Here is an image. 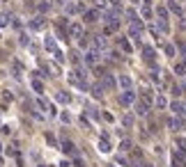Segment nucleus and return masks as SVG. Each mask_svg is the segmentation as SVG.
<instances>
[{"mask_svg":"<svg viewBox=\"0 0 186 167\" xmlns=\"http://www.w3.org/2000/svg\"><path fill=\"white\" fill-rule=\"evenodd\" d=\"M69 80H71V85H76L78 89H90V85H88V73H85L83 69H74V71L69 73Z\"/></svg>","mask_w":186,"mask_h":167,"instance_id":"nucleus-1","label":"nucleus"},{"mask_svg":"<svg viewBox=\"0 0 186 167\" xmlns=\"http://www.w3.org/2000/svg\"><path fill=\"white\" fill-rule=\"evenodd\" d=\"M149 105H152V96L145 94L143 99L136 103V114H138V117H145V114L149 112Z\"/></svg>","mask_w":186,"mask_h":167,"instance_id":"nucleus-2","label":"nucleus"},{"mask_svg":"<svg viewBox=\"0 0 186 167\" xmlns=\"http://www.w3.org/2000/svg\"><path fill=\"white\" fill-rule=\"evenodd\" d=\"M133 103H136V94H133V92L131 89H124V92H122V94H120V105H133Z\"/></svg>","mask_w":186,"mask_h":167,"instance_id":"nucleus-3","label":"nucleus"},{"mask_svg":"<svg viewBox=\"0 0 186 167\" xmlns=\"http://www.w3.org/2000/svg\"><path fill=\"white\" fill-rule=\"evenodd\" d=\"M97 19H101V9H85L83 11V23H94Z\"/></svg>","mask_w":186,"mask_h":167,"instance_id":"nucleus-4","label":"nucleus"},{"mask_svg":"<svg viewBox=\"0 0 186 167\" xmlns=\"http://www.w3.org/2000/svg\"><path fill=\"white\" fill-rule=\"evenodd\" d=\"M170 110L175 112V114H179V117H186V101H172L170 103Z\"/></svg>","mask_w":186,"mask_h":167,"instance_id":"nucleus-5","label":"nucleus"},{"mask_svg":"<svg viewBox=\"0 0 186 167\" xmlns=\"http://www.w3.org/2000/svg\"><path fill=\"white\" fill-rule=\"evenodd\" d=\"M168 126H170V131H182L184 128V117H179V114H175V117H170L168 119Z\"/></svg>","mask_w":186,"mask_h":167,"instance_id":"nucleus-6","label":"nucleus"},{"mask_svg":"<svg viewBox=\"0 0 186 167\" xmlns=\"http://www.w3.org/2000/svg\"><path fill=\"white\" fill-rule=\"evenodd\" d=\"M83 62L88 66H97V62H99V50H88V53L83 55Z\"/></svg>","mask_w":186,"mask_h":167,"instance_id":"nucleus-7","label":"nucleus"},{"mask_svg":"<svg viewBox=\"0 0 186 167\" xmlns=\"http://www.w3.org/2000/svg\"><path fill=\"white\" fill-rule=\"evenodd\" d=\"M110 135L108 133H101V140H99V151L101 153H110Z\"/></svg>","mask_w":186,"mask_h":167,"instance_id":"nucleus-8","label":"nucleus"},{"mask_svg":"<svg viewBox=\"0 0 186 167\" xmlns=\"http://www.w3.org/2000/svg\"><path fill=\"white\" fill-rule=\"evenodd\" d=\"M140 53H143V60H145V62H154V60H156V50L152 48V46H143Z\"/></svg>","mask_w":186,"mask_h":167,"instance_id":"nucleus-9","label":"nucleus"},{"mask_svg":"<svg viewBox=\"0 0 186 167\" xmlns=\"http://www.w3.org/2000/svg\"><path fill=\"white\" fill-rule=\"evenodd\" d=\"M92 48L99 50V53H103V50H106V39H103V37H94V39H92Z\"/></svg>","mask_w":186,"mask_h":167,"instance_id":"nucleus-10","label":"nucleus"},{"mask_svg":"<svg viewBox=\"0 0 186 167\" xmlns=\"http://www.w3.org/2000/svg\"><path fill=\"white\" fill-rule=\"evenodd\" d=\"M69 34H71V37L78 41V39L83 37V28H80L78 23H71V25H69Z\"/></svg>","mask_w":186,"mask_h":167,"instance_id":"nucleus-11","label":"nucleus"},{"mask_svg":"<svg viewBox=\"0 0 186 167\" xmlns=\"http://www.w3.org/2000/svg\"><path fill=\"white\" fill-rule=\"evenodd\" d=\"M90 92H92V96H94L97 101H101V99H103V85H101V83L92 85V87H90Z\"/></svg>","mask_w":186,"mask_h":167,"instance_id":"nucleus-12","label":"nucleus"},{"mask_svg":"<svg viewBox=\"0 0 186 167\" xmlns=\"http://www.w3.org/2000/svg\"><path fill=\"white\" fill-rule=\"evenodd\" d=\"M62 151H65L67 153V156H76V147H74V142H69V140H65V142H62Z\"/></svg>","mask_w":186,"mask_h":167,"instance_id":"nucleus-13","label":"nucleus"},{"mask_svg":"<svg viewBox=\"0 0 186 167\" xmlns=\"http://www.w3.org/2000/svg\"><path fill=\"white\" fill-rule=\"evenodd\" d=\"M28 25H30V30H44V19H32Z\"/></svg>","mask_w":186,"mask_h":167,"instance_id":"nucleus-14","label":"nucleus"},{"mask_svg":"<svg viewBox=\"0 0 186 167\" xmlns=\"http://www.w3.org/2000/svg\"><path fill=\"white\" fill-rule=\"evenodd\" d=\"M117 44L122 46V50H124V53H131V50H133V46H131V41H129V39H126V37H122L120 41H117Z\"/></svg>","mask_w":186,"mask_h":167,"instance_id":"nucleus-15","label":"nucleus"},{"mask_svg":"<svg viewBox=\"0 0 186 167\" xmlns=\"http://www.w3.org/2000/svg\"><path fill=\"white\" fill-rule=\"evenodd\" d=\"M101 85H103V89H113L115 87V78L113 76H103V83Z\"/></svg>","mask_w":186,"mask_h":167,"instance_id":"nucleus-16","label":"nucleus"},{"mask_svg":"<svg viewBox=\"0 0 186 167\" xmlns=\"http://www.w3.org/2000/svg\"><path fill=\"white\" fill-rule=\"evenodd\" d=\"M131 83H133V80H131L129 76H122V78H120V87H122V89H131Z\"/></svg>","mask_w":186,"mask_h":167,"instance_id":"nucleus-17","label":"nucleus"},{"mask_svg":"<svg viewBox=\"0 0 186 167\" xmlns=\"http://www.w3.org/2000/svg\"><path fill=\"white\" fill-rule=\"evenodd\" d=\"M126 19H129V23H133V21H138V11L133 9V7H129V9H126Z\"/></svg>","mask_w":186,"mask_h":167,"instance_id":"nucleus-18","label":"nucleus"},{"mask_svg":"<svg viewBox=\"0 0 186 167\" xmlns=\"http://www.w3.org/2000/svg\"><path fill=\"white\" fill-rule=\"evenodd\" d=\"M175 73H177V76H186V62H179V64H175Z\"/></svg>","mask_w":186,"mask_h":167,"instance_id":"nucleus-19","label":"nucleus"},{"mask_svg":"<svg viewBox=\"0 0 186 167\" xmlns=\"http://www.w3.org/2000/svg\"><path fill=\"white\" fill-rule=\"evenodd\" d=\"M168 7H170V11H172V14H177V16H182V9H179V5L175 2V0H170V2H168Z\"/></svg>","mask_w":186,"mask_h":167,"instance_id":"nucleus-20","label":"nucleus"},{"mask_svg":"<svg viewBox=\"0 0 186 167\" xmlns=\"http://www.w3.org/2000/svg\"><path fill=\"white\" fill-rule=\"evenodd\" d=\"M156 19L168 21V11H166V7H156Z\"/></svg>","mask_w":186,"mask_h":167,"instance_id":"nucleus-21","label":"nucleus"},{"mask_svg":"<svg viewBox=\"0 0 186 167\" xmlns=\"http://www.w3.org/2000/svg\"><path fill=\"white\" fill-rule=\"evenodd\" d=\"M32 89L37 92V94H42V92H44V85H42V80H32Z\"/></svg>","mask_w":186,"mask_h":167,"instance_id":"nucleus-22","label":"nucleus"},{"mask_svg":"<svg viewBox=\"0 0 186 167\" xmlns=\"http://www.w3.org/2000/svg\"><path fill=\"white\" fill-rule=\"evenodd\" d=\"M11 21V14H0V28H5Z\"/></svg>","mask_w":186,"mask_h":167,"instance_id":"nucleus-23","label":"nucleus"},{"mask_svg":"<svg viewBox=\"0 0 186 167\" xmlns=\"http://www.w3.org/2000/svg\"><path fill=\"white\" fill-rule=\"evenodd\" d=\"M57 101H60V103H69L71 99H69V94H65V92H57Z\"/></svg>","mask_w":186,"mask_h":167,"instance_id":"nucleus-24","label":"nucleus"},{"mask_svg":"<svg viewBox=\"0 0 186 167\" xmlns=\"http://www.w3.org/2000/svg\"><path fill=\"white\" fill-rule=\"evenodd\" d=\"M131 147H133V144H131V140H122V142H120V149H122V151H129Z\"/></svg>","mask_w":186,"mask_h":167,"instance_id":"nucleus-25","label":"nucleus"},{"mask_svg":"<svg viewBox=\"0 0 186 167\" xmlns=\"http://www.w3.org/2000/svg\"><path fill=\"white\" fill-rule=\"evenodd\" d=\"M166 105H168V101L163 96H156V108H166Z\"/></svg>","mask_w":186,"mask_h":167,"instance_id":"nucleus-26","label":"nucleus"},{"mask_svg":"<svg viewBox=\"0 0 186 167\" xmlns=\"http://www.w3.org/2000/svg\"><path fill=\"white\" fill-rule=\"evenodd\" d=\"M39 9H42V11H48L51 9V2H48V0H42V2H39Z\"/></svg>","mask_w":186,"mask_h":167,"instance_id":"nucleus-27","label":"nucleus"},{"mask_svg":"<svg viewBox=\"0 0 186 167\" xmlns=\"http://www.w3.org/2000/svg\"><path fill=\"white\" fill-rule=\"evenodd\" d=\"M94 7L103 11V9H106V0H94Z\"/></svg>","mask_w":186,"mask_h":167,"instance_id":"nucleus-28","label":"nucleus"},{"mask_svg":"<svg viewBox=\"0 0 186 167\" xmlns=\"http://www.w3.org/2000/svg\"><path fill=\"white\" fill-rule=\"evenodd\" d=\"M21 44H23V46L30 44V39H28V34H25V32H21Z\"/></svg>","mask_w":186,"mask_h":167,"instance_id":"nucleus-29","label":"nucleus"},{"mask_svg":"<svg viewBox=\"0 0 186 167\" xmlns=\"http://www.w3.org/2000/svg\"><path fill=\"white\" fill-rule=\"evenodd\" d=\"M11 25H14L16 30H21V21H19V19H14V16H11Z\"/></svg>","mask_w":186,"mask_h":167,"instance_id":"nucleus-30","label":"nucleus"},{"mask_svg":"<svg viewBox=\"0 0 186 167\" xmlns=\"http://www.w3.org/2000/svg\"><path fill=\"white\" fill-rule=\"evenodd\" d=\"M46 142H48V144H55V137H53V133H46Z\"/></svg>","mask_w":186,"mask_h":167,"instance_id":"nucleus-31","label":"nucleus"},{"mask_svg":"<svg viewBox=\"0 0 186 167\" xmlns=\"http://www.w3.org/2000/svg\"><path fill=\"white\" fill-rule=\"evenodd\" d=\"M101 117H103V119H106V122H108V124H110V122H113V119H115V117H113V114H110V112H103V114H101Z\"/></svg>","mask_w":186,"mask_h":167,"instance_id":"nucleus-32","label":"nucleus"},{"mask_svg":"<svg viewBox=\"0 0 186 167\" xmlns=\"http://www.w3.org/2000/svg\"><path fill=\"white\" fill-rule=\"evenodd\" d=\"M177 147L182 149V151H186V140H177Z\"/></svg>","mask_w":186,"mask_h":167,"instance_id":"nucleus-33","label":"nucleus"},{"mask_svg":"<svg viewBox=\"0 0 186 167\" xmlns=\"http://www.w3.org/2000/svg\"><path fill=\"white\" fill-rule=\"evenodd\" d=\"M143 16H145V19H149V16H152V9L145 7V9H143Z\"/></svg>","mask_w":186,"mask_h":167,"instance_id":"nucleus-34","label":"nucleus"},{"mask_svg":"<svg viewBox=\"0 0 186 167\" xmlns=\"http://www.w3.org/2000/svg\"><path fill=\"white\" fill-rule=\"evenodd\" d=\"M166 53L168 55H175V46H166Z\"/></svg>","mask_w":186,"mask_h":167,"instance_id":"nucleus-35","label":"nucleus"},{"mask_svg":"<svg viewBox=\"0 0 186 167\" xmlns=\"http://www.w3.org/2000/svg\"><path fill=\"white\" fill-rule=\"evenodd\" d=\"M60 119H62L65 124H69V114H67V112H62V114H60Z\"/></svg>","mask_w":186,"mask_h":167,"instance_id":"nucleus-36","label":"nucleus"},{"mask_svg":"<svg viewBox=\"0 0 186 167\" xmlns=\"http://www.w3.org/2000/svg\"><path fill=\"white\" fill-rule=\"evenodd\" d=\"M131 124H133V119L129 117V114H126V117H124V126H131Z\"/></svg>","mask_w":186,"mask_h":167,"instance_id":"nucleus-37","label":"nucleus"},{"mask_svg":"<svg viewBox=\"0 0 186 167\" xmlns=\"http://www.w3.org/2000/svg\"><path fill=\"white\" fill-rule=\"evenodd\" d=\"M179 50H182V55L186 57V44H179Z\"/></svg>","mask_w":186,"mask_h":167,"instance_id":"nucleus-38","label":"nucleus"},{"mask_svg":"<svg viewBox=\"0 0 186 167\" xmlns=\"http://www.w3.org/2000/svg\"><path fill=\"white\" fill-rule=\"evenodd\" d=\"M110 2H113V5H120V2H122V0H110Z\"/></svg>","mask_w":186,"mask_h":167,"instance_id":"nucleus-39","label":"nucleus"},{"mask_svg":"<svg viewBox=\"0 0 186 167\" xmlns=\"http://www.w3.org/2000/svg\"><path fill=\"white\" fill-rule=\"evenodd\" d=\"M57 2H62V5H65V0H57Z\"/></svg>","mask_w":186,"mask_h":167,"instance_id":"nucleus-40","label":"nucleus"},{"mask_svg":"<svg viewBox=\"0 0 186 167\" xmlns=\"http://www.w3.org/2000/svg\"><path fill=\"white\" fill-rule=\"evenodd\" d=\"M145 5H149V0H145Z\"/></svg>","mask_w":186,"mask_h":167,"instance_id":"nucleus-41","label":"nucleus"},{"mask_svg":"<svg viewBox=\"0 0 186 167\" xmlns=\"http://www.w3.org/2000/svg\"><path fill=\"white\" fill-rule=\"evenodd\" d=\"M0 151H2V147H0Z\"/></svg>","mask_w":186,"mask_h":167,"instance_id":"nucleus-42","label":"nucleus"}]
</instances>
